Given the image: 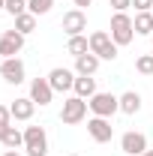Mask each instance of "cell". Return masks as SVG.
<instances>
[{
    "label": "cell",
    "instance_id": "cell-1",
    "mask_svg": "<svg viewBox=\"0 0 153 156\" xmlns=\"http://www.w3.org/2000/svg\"><path fill=\"white\" fill-rule=\"evenodd\" d=\"M111 39L117 42V48L120 45H129L135 39V24L126 12H114L111 15Z\"/></svg>",
    "mask_w": 153,
    "mask_h": 156
},
{
    "label": "cell",
    "instance_id": "cell-2",
    "mask_svg": "<svg viewBox=\"0 0 153 156\" xmlns=\"http://www.w3.org/2000/svg\"><path fill=\"white\" fill-rule=\"evenodd\" d=\"M24 150H27V156H48L45 126H27L24 129Z\"/></svg>",
    "mask_w": 153,
    "mask_h": 156
},
{
    "label": "cell",
    "instance_id": "cell-3",
    "mask_svg": "<svg viewBox=\"0 0 153 156\" xmlns=\"http://www.w3.org/2000/svg\"><path fill=\"white\" fill-rule=\"evenodd\" d=\"M87 105H90L93 117H114L120 111V96H114V93H93L87 99Z\"/></svg>",
    "mask_w": 153,
    "mask_h": 156
},
{
    "label": "cell",
    "instance_id": "cell-4",
    "mask_svg": "<svg viewBox=\"0 0 153 156\" xmlns=\"http://www.w3.org/2000/svg\"><path fill=\"white\" fill-rule=\"evenodd\" d=\"M90 51H93L99 60H114L117 57V42L111 39V33L93 30V33H90Z\"/></svg>",
    "mask_w": 153,
    "mask_h": 156
},
{
    "label": "cell",
    "instance_id": "cell-5",
    "mask_svg": "<svg viewBox=\"0 0 153 156\" xmlns=\"http://www.w3.org/2000/svg\"><path fill=\"white\" fill-rule=\"evenodd\" d=\"M87 99L81 96H69L66 102H63V111H60V120L66 123V126H75V123H81L84 117H87Z\"/></svg>",
    "mask_w": 153,
    "mask_h": 156
},
{
    "label": "cell",
    "instance_id": "cell-6",
    "mask_svg": "<svg viewBox=\"0 0 153 156\" xmlns=\"http://www.w3.org/2000/svg\"><path fill=\"white\" fill-rule=\"evenodd\" d=\"M87 132H90V138L96 144H108L114 138V126H111L108 117H90L87 120Z\"/></svg>",
    "mask_w": 153,
    "mask_h": 156
},
{
    "label": "cell",
    "instance_id": "cell-7",
    "mask_svg": "<svg viewBox=\"0 0 153 156\" xmlns=\"http://www.w3.org/2000/svg\"><path fill=\"white\" fill-rule=\"evenodd\" d=\"M75 72L72 69H66V66H54L51 72H48V84L54 87V93H66V90H72L75 87Z\"/></svg>",
    "mask_w": 153,
    "mask_h": 156
},
{
    "label": "cell",
    "instance_id": "cell-8",
    "mask_svg": "<svg viewBox=\"0 0 153 156\" xmlns=\"http://www.w3.org/2000/svg\"><path fill=\"white\" fill-rule=\"evenodd\" d=\"M21 48H24V33H18V30H3V36H0V54H3V60L18 57Z\"/></svg>",
    "mask_w": 153,
    "mask_h": 156
},
{
    "label": "cell",
    "instance_id": "cell-9",
    "mask_svg": "<svg viewBox=\"0 0 153 156\" xmlns=\"http://www.w3.org/2000/svg\"><path fill=\"white\" fill-rule=\"evenodd\" d=\"M0 75H3V81H6V84H21V81H24V75H27L24 60H18V57H6L3 63H0Z\"/></svg>",
    "mask_w": 153,
    "mask_h": 156
},
{
    "label": "cell",
    "instance_id": "cell-10",
    "mask_svg": "<svg viewBox=\"0 0 153 156\" xmlns=\"http://www.w3.org/2000/svg\"><path fill=\"white\" fill-rule=\"evenodd\" d=\"M120 150L129 153V156H141L144 150H147V135H144V132H123Z\"/></svg>",
    "mask_w": 153,
    "mask_h": 156
},
{
    "label": "cell",
    "instance_id": "cell-11",
    "mask_svg": "<svg viewBox=\"0 0 153 156\" xmlns=\"http://www.w3.org/2000/svg\"><path fill=\"white\" fill-rule=\"evenodd\" d=\"M63 30H66L69 36H81V33L87 30V15H84V9H69V12L63 15Z\"/></svg>",
    "mask_w": 153,
    "mask_h": 156
},
{
    "label": "cell",
    "instance_id": "cell-12",
    "mask_svg": "<svg viewBox=\"0 0 153 156\" xmlns=\"http://www.w3.org/2000/svg\"><path fill=\"white\" fill-rule=\"evenodd\" d=\"M30 99L36 105H48L54 99V87L48 84V78H33L30 81Z\"/></svg>",
    "mask_w": 153,
    "mask_h": 156
},
{
    "label": "cell",
    "instance_id": "cell-13",
    "mask_svg": "<svg viewBox=\"0 0 153 156\" xmlns=\"http://www.w3.org/2000/svg\"><path fill=\"white\" fill-rule=\"evenodd\" d=\"M9 111H12V117L15 120H30L33 117V111H36V102L30 96H18L12 105H9Z\"/></svg>",
    "mask_w": 153,
    "mask_h": 156
},
{
    "label": "cell",
    "instance_id": "cell-14",
    "mask_svg": "<svg viewBox=\"0 0 153 156\" xmlns=\"http://www.w3.org/2000/svg\"><path fill=\"white\" fill-rule=\"evenodd\" d=\"M96 69H99V57H96L93 51L75 57V75H96Z\"/></svg>",
    "mask_w": 153,
    "mask_h": 156
},
{
    "label": "cell",
    "instance_id": "cell-15",
    "mask_svg": "<svg viewBox=\"0 0 153 156\" xmlns=\"http://www.w3.org/2000/svg\"><path fill=\"white\" fill-rule=\"evenodd\" d=\"M72 90H75V96H81V99H90L93 93H99V90H96V78L93 75H78Z\"/></svg>",
    "mask_w": 153,
    "mask_h": 156
},
{
    "label": "cell",
    "instance_id": "cell-16",
    "mask_svg": "<svg viewBox=\"0 0 153 156\" xmlns=\"http://www.w3.org/2000/svg\"><path fill=\"white\" fill-rule=\"evenodd\" d=\"M66 51L72 54V57H81V54H87L90 51V36H69V42H66Z\"/></svg>",
    "mask_w": 153,
    "mask_h": 156
},
{
    "label": "cell",
    "instance_id": "cell-17",
    "mask_svg": "<svg viewBox=\"0 0 153 156\" xmlns=\"http://www.w3.org/2000/svg\"><path fill=\"white\" fill-rule=\"evenodd\" d=\"M120 111H123V114H138V111H141V96H138L135 90H126V93L120 96Z\"/></svg>",
    "mask_w": 153,
    "mask_h": 156
},
{
    "label": "cell",
    "instance_id": "cell-18",
    "mask_svg": "<svg viewBox=\"0 0 153 156\" xmlns=\"http://www.w3.org/2000/svg\"><path fill=\"white\" fill-rule=\"evenodd\" d=\"M135 33H141V36H153V12H135Z\"/></svg>",
    "mask_w": 153,
    "mask_h": 156
},
{
    "label": "cell",
    "instance_id": "cell-19",
    "mask_svg": "<svg viewBox=\"0 0 153 156\" xmlns=\"http://www.w3.org/2000/svg\"><path fill=\"white\" fill-rule=\"evenodd\" d=\"M3 147H6V150H18V147H24V132H18L15 126H9L6 135H3Z\"/></svg>",
    "mask_w": 153,
    "mask_h": 156
},
{
    "label": "cell",
    "instance_id": "cell-20",
    "mask_svg": "<svg viewBox=\"0 0 153 156\" xmlns=\"http://www.w3.org/2000/svg\"><path fill=\"white\" fill-rule=\"evenodd\" d=\"M15 30L24 33V36L33 33V30H36V15H33V12H21L18 18H15Z\"/></svg>",
    "mask_w": 153,
    "mask_h": 156
},
{
    "label": "cell",
    "instance_id": "cell-21",
    "mask_svg": "<svg viewBox=\"0 0 153 156\" xmlns=\"http://www.w3.org/2000/svg\"><path fill=\"white\" fill-rule=\"evenodd\" d=\"M51 6H54V0H27V12H33V15H48Z\"/></svg>",
    "mask_w": 153,
    "mask_h": 156
},
{
    "label": "cell",
    "instance_id": "cell-22",
    "mask_svg": "<svg viewBox=\"0 0 153 156\" xmlns=\"http://www.w3.org/2000/svg\"><path fill=\"white\" fill-rule=\"evenodd\" d=\"M135 69L141 72V75H153V54H144V57L135 60Z\"/></svg>",
    "mask_w": 153,
    "mask_h": 156
},
{
    "label": "cell",
    "instance_id": "cell-23",
    "mask_svg": "<svg viewBox=\"0 0 153 156\" xmlns=\"http://www.w3.org/2000/svg\"><path fill=\"white\" fill-rule=\"evenodd\" d=\"M6 12L12 18H18L21 12H27V0H6Z\"/></svg>",
    "mask_w": 153,
    "mask_h": 156
},
{
    "label": "cell",
    "instance_id": "cell-24",
    "mask_svg": "<svg viewBox=\"0 0 153 156\" xmlns=\"http://www.w3.org/2000/svg\"><path fill=\"white\" fill-rule=\"evenodd\" d=\"M9 120H12V111H9L6 105H0V141H3L6 129H9Z\"/></svg>",
    "mask_w": 153,
    "mask_h": 156
},
{
    "label": "cell",
    "instance_id": "cell-25",
    "mask_svg": "<svg viewBox=\"0 0 153 156\" xmlns=\"http://www.w3.org/2000/svg\"><path fill=\"white\" fill-rule=\"evenodd\" d=\"M108 3H111V9H114V12H126V9L132 6V0H108Z\"/></svg>",
    "mask_w": 153,
    "mask_h": 156
},
{
    "label": "cell",
    "instance_id": "cell-26",
    "mask_svg": "<svg viewBox=\"0 0 153 156\" xmlns=\"http://www.w3.org/2000/svg\"><path fill=\"white\" fill-rule=\"evenodd\" d=\"M132 6H135V12H150L153 0H132Z\"/></svg>",
    "mask_w": 153,
    "mask_h": 156
},
{
    "label": "cell",
    "instance_id": "cell-27",
    "mask_svg": "<svg viewBox=\"0 0 153 156\" xmlns=\"http://www.w3.org/2000/svg\"><path fill=\"white\" fill-rule=\"evenodd\" d=\"M72 3H75V9H84V6H90L93 0H72Z\"/></svg>",
    "mask_w": 153,
    "mask_h": 156
},
{
    "label": "cell",
    "instance_id": "cell-28",
    "mask_svg": "<svg viewBox=\"0 0 153 156\" xmlns=\"http://www.w3.org/2000/svg\"><path fill=\"white\" fill-rule=\"evenodd\" d=\"M3 156H18V150H6V153H3Z\"/></svg>",
    "mask_w": 153,
    "mask_h": 156
},
{
    "label": "cell",
    "instance_id": "cell-29",
    "mask_svg": "<svg viewBox=\"0 0 153 156\" xmlns=\"http://www.w3.org/2000/svg\"><path fill=\"white\" fill-rule=\"evenodd\" d=\"M3 9H6V0H0V12H3Z\"/></svg>",
    "mask_w": 153,
    "mask_h": 156
},
{
    "label": "cell",
    "instance_id": "cell-30",
    "mask_svg": "<svg viewBox=\"0 0 153 156\" xmlns=\"http://www.w3.org/2000/svg\"><path fill=\"white\" fill-rule=\"evenodd\" d=\"M141 156H153V150H144V153H141Z\"/></svg>",
    "mask_w": 153,
    "mask_h": 156
},
{
    "label": "cell",
    "instance_id": "cell-31",
    "mask_svg": "<svg viewBox=\"0 0 153 156\" xmlns=\"http://www.w3.org/2000/svg\"><path fill=\"white\" fill-rule=\"evenodd\" d=\"M69 156H78V153H69Z\"/></svg>",
    "mask_w": 153,
    "mask_h": 156
},
{
    "label": "cell",
    "instance_id": "cell-32",
    "mask_svg": "<svg viewBox=\"0 0 153 156\" xmlns=\"http://www.w3.org/2000/svg\"><path fill=\"white\" fill-rule=\"evenodd\" d=\"M150 12H153V9H150Z\"/></svg>",
    "mask_w": 153,
    "mask_h": 156
},
{
    "label": "cell",
    "instance_id": "cell-33",
    "mask_svg": "<svg viewBox=\"0 0 153 156\" xmlns=\"http://www.w3.org/2000/svg\"><path fill=\"white\" fill-rule=\"evenodd\" d=\"M150 39H153V36H150Z\"/></svg>",
    "mask_w": 153,
    "mask_h": 156
}]
</instances>
